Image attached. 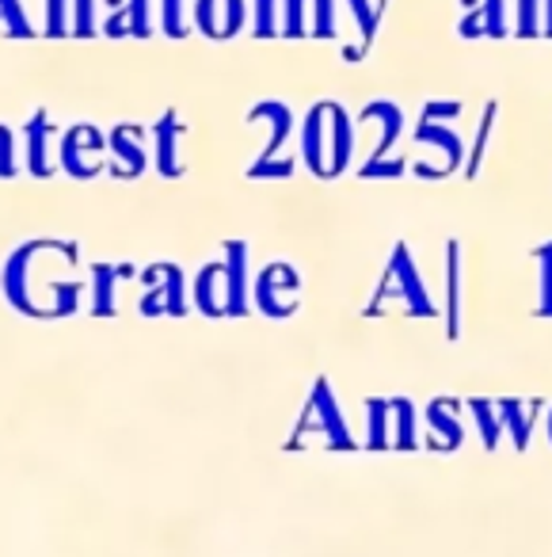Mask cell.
<instances>
[{
	"label": "cell",
	"instance_id": "27",
	"mask_svg": "<svg viewBox=\"0 0 552 557\" xmlns=\"http://www.w3.org/2000/svg\"><path fill=\"white\" fill-rule=\"evenodd\" d=\"M161 27L172 39H184L191 32V24H187V0H161Z\"/></svg>",
	"mask_w": 552,
	"mask_h": 557
},
{
	"label": "cell",
	"instance_id": "7",
	"mask_svg": "<svg viewBox=\"0 0 552 557\" xmlns=\"http://www.w3.org/2000/svg\"><path fill=\"white\" fill-rule=\"evenodd\" d=\"M248 4L244 0H195V27L206 39H233L244 27Z\"/></svg>",
	"mask_w": 552,
	"mask_h": 557
},
{
	"label": "cell",
	"instance_id": "6",
	"mask_svg": "<svg viewBox=\"0 0 552 557\" xmlns=\"http://www.w3.org/2000/svg\"><path fill=\"white\" fill-rule=\"evenodd\" d=\"M301 290V278L293 268H286V263H271L267 271L260 275V283H255V298H260V310L271 313V318H286V313L293 310V302H298Z\"/></svg>",
	"mask_w": 552,
	"mask_h": 557
},
{
	"label": "cell",
	"instance_id": "18",
	"mask_svg": "<svg viewBox=\"0 0 552 557\" xmlns=\"http://www.w3.org/2000/svg\"><path fill=\"white\" fill-rule=\"evenodd\" d=\"M103 32H108L111 39H123V35H138V39H146V35L153 32V27H149V0H126V9L115 12Z\"/></svg>",
	"mask_w": 552,
	"mask_h": 557
},
{
	"label": "cell",
	"instance_id": "8",
	"mask_svg": "<svg viewBox=\"0 0 552 557\" xmlns=\"http://www.w3.org/2000/svg\"><path fill=\"white\" fill-rule=\"evenodd\" d=\"M103 146H108V141H103V134L96 131V126H73V131L62 138V149H58V157H62V164H65V172H70V176L88 180V176H96L100 169H96L92 161H85V153L100 161Z\"/></svg>",
	"mask_w": 552,
	"mask_h": 557
},
{
	"label": "cell",
	"instance_id": "23",
	"mask_svg": "<svg viewBox=\"0 0 552 557\" xmlns=\"http://www.w3.org/2000/svg\"><path fill=\"white\" fill-rule=\"evenodd\" d=\"M309 35L313 39H336V0H309Z\"/></svg>",
	"mask_w": 552,
	"mask_h": 557
},
{
	"label": "cell",
	"instance_id": "22",
	"mask_svg": "<svg viewBox=\"0 0 552 557\" xmlns=\"http://www.w3.org/2000/svg\"><path fill=\"white\" fill-rule=\"evenodd\" d=\"M468 412H473L476 428H480L484 447L495 450V447H499V435H503V424H499V409H495V401H480V397H473V401H468Z\"/></svg>",
	"mask_w": 552,
	"mask_h": 557
},
{
	"label": "cell",
	"instance_id": "13",
	"mask_svg": "<svg viewBox=\"0 0 552 557\" xmlns=\"http://www.w3.org/2000/svg\"><path fill=\"white\" fill-rule=\"evenodd\" d=\"M423 420H427V432L435 435V447H446V450L461 447V440H465V428H461V420L453 417L450 401H430L427 412H423Z\"/></svg>",
	"mask_w": 552,
	"mask_h": 557
},
{
	"label": "cell",
	"instance_id": "17",
	"mask_svg": "<svg viewBox=\"0 0 552 557\" xmlns=\"http://www.w3.org/2000/svg\"><path fill=\"white\" fill-rule=\"evenodd\" d=\"M499 409V424L511 428L514 435V447H526L529 432H534V420H537V405L534 401H495Z\"/></svg>",
	"mask_w": 552,
	"mask_h": 557
},
{
	"label": "cell",
	"instance_id": "29",
	"mask_svg": "<svg viewBox=\"0 0 552 557\" xmlns=\"http://www.w3.org/2000/svg\"><path fill=\"white\" fill-rule=\"evenodd\" d=\"M0 20H4V24H9V32L20 35V39H32V35H35V27L27 24V12H24V4H20V0H0Z\"/></svg>",
	"mask_w": 552,
	"mask_h": 557
},
{
	"label": "cell",
	"instance_id": "14",
	"mask_svg": "<svg viewBox=\"0 0 552 557\" xmlns=\"http://www.w3.org/2000/svg\"><path fill=\"white\" fill-rule=\"evenodd\" d=\"M309 412H316V432L321 435H328L331 443H343V447L351 443L347 440V424H343V417H339V405H336V397H331L328 382L316 386L313 401H309Z\"/></svg>",
	"mask_w": 552,
	"mask_h": 557
},
{
	"label": "cell",
	"instance_id": "33",
	"mask_svg": "<svg viewBox=\"0 0 552 557\" xmlns=\"http://www.w3.org/2000/svg\"><path fill=\"white\" fill-rule=\"evenodd\" d=\"M544 428H549V443H552V412H549V424H544Z\"/></svg>",
	"mask_w": 552,
	"mask_h": 557
},
{
	"label": "cell",
	"instance_id": "21",
	"mask_svg": "<svg viewBox=\"0 0 552 557\" xmlns=\"http://www.w3.org/2000/svg\"><path fill=\"white\" fill-rule=\"evenodd\" d=\"M252 32L255 39L283 35V0H252Z\"/></svg>",
	"mask_w": 552,
	"mask_h": 557
},
{
	"label": "cell",
	"instance_id": "10",
	"mask_svg": "<svg viewBox=\"0 0 552 557\" xmlns=\"http://www.w3.org/2000/svg\"><path fill=\"white\" fill-rule=\"evenodd\" d=\"M415 146H427L442 153V176H450V172H457L461 164H465V146H461V138L450 131V123L419 119V126H415Z\"/></svg>",
	"mask_w": 552,
	"mask_h": 557
},
{
	"label": "cell",
	"instance_id": "9",
	"mask_svg": "<svg viewBox=\"0 0 552 557\" xmlns=\"http://www.w3.org/2000/svg\"><path fill=\"white\" fill-rule=\"evenodd\" d=\"M473 9L461 16L457 35L461 39H503L506 27V0H465Z\"/></svg>",
	"mask_w": 552,
	"mask_h": 557
},
{
	"label": "cell",
	"instance_id": "11",
	"mask_svg": "<svg viewBox=\"0 0 552 557\" xmlns=\"http://www.w3.org/2000/svg\"><path fill=\"white\" fill-rule=\"evenodd\" d=\"M195 298L206 313H233V290H229V271L225 263H210L202 268L199 283H195Z\"/></svg>",
	"mask_w": 552,
	"mask_h": 557
},
{
	"label": "cell",
	"instance_id": "3",
	"mask_svg": "<svg viewBox=\"0 0 552 557\" xmlns=\"http://www.w3.org/2000/svg\"><path fill=\"white\" fill-rule=\"evenodd\" d=\"M248 123H271L267 146H263L260 161L248 169V176H252V180H286L293 172V161H290V157H278V153H283L286 138H290V131H293V111L286 108V103H278V100H263V103H255V108H252Z\"/></svg>",
	"mask_w": 552,
	"mask_h": 557
},
{
	"label": "cell",
	"instance_id": "26",
	"mask_svg": "<svg viewBox=\"0 0 552 557\" xmlns=\"http://www.w3.org/2000/svg\"><path fill=\"white\" fill-rule=\"evenodd\" d=\"M283 35L305 39L309 35V0H283Z\"/></svg>",
	"mask_w": 552,
	"mask_h": 557
},
{
	"label": "cell",
	"instance_id": "19",
	"mask_svg": "<svg viewBox=\"0 0 552 557\" xmlns=\"http://www.w3.org/2000/svg\"><path fill=\"white\" fill-rule=\"evenodd\" d=\"M50 134H54V126H50L47 115H35L27 123V164H32L35 176H50V157H47Z\"/></svg>",
	"mask_w": 552,
	"mask_h": 557
},
{
	"label": "cell",
	"instance_id": "1",
	"mask_svg": "<svg viewBox=\"0 0 552 557\" xmlns=\"http://www.w3.org/2000/svg\"><path fill=\"white\" fill-rule=\"evenodd\" d=\"M354 157V119L343 103L321 100L309 108L301 123V161L321 180H336L347 172Z\"/></svg>",
	"mask_w": 552,
	"mask_h": 557
},
{
	"label": "cell",
	"instance_id": "12",
	"mask_svg": "<svg viewBox=\"0 0 552 557\" xmlns=\"http://www.w3.org/2000/svg\"><path fill=\"white\" fill-rule=\"evenodd\" d=\"M153 134H156V169H161L164 176H179V172H184V164H179V138H184V123L176 119V111H168V115L153 126Z\"/></svg>",
	"mask_w": 552,
	"mask_h": 557
},
{
	"label": "cell",
	"instance_id": "32",
	"mask_svg": "<svg viewBox=\"0 0 552 557\" xmlns=\"http://www.w3.org/2000/svg\"><path fill=\"white\" fill-rule=\"evenodd\" d=\"M541 35L552 39V0H541Z\"/></svg>",
	"mask_w": 552,
	"mask_h": 557
},
{
	"label": "cell",
	"instance_id": "16",
	"mask_svg": "<svg viewBox=\"0 0 552 557\" xmlns=\"http://www.w3.org/2000/svg\"><path fill=\"white\" fill-rule=\"evenodd\" d=\"M461 248L457 240L446 245V333H461Z\"/></svg>",
	"mask_w": 552,
	"mask_h": 557
},
{
	"label": "cell",
	"instance_id": "5",
	"mask_svg": "<svg viewBox=\"0 0 552 557\" xmlns=\"http://www.w3.org/2000/svg\"><path fill=\"white\" fill-rule=\"evenodd\" d=\"M385 295L400 298V302H404V310L412 313V318H435V302H430L427 283H423V275H419V268H415L407 245L392 248L389 263H385L381 290H377V298H385Z\"/></svg>",
	"mask_w": 552,
	"mask_h": 557
},
{
	"label": "cell",
	"instance_id": "31",
	"mask_svg": "<svg viewBox=\"0 0 552 557\" xmlns=\"http://www.w3.org/2000/svg\"><path fill=\"white\" fill-rule=\"evenodd\" d=\"M0 172L12 176V134L0 131Z\"/></svg>",
	"mask_w": 552,
	"mask_h": 557
},
{
	"label": "cell",
	"instance_id": "25",
	"mask_svg": "<svg viewBox=\"0 0 552 557\" xmlns=\"http://www.w3.org/2000/svg\"><path fill=\"white\" fill-rule=\"evenodd\" d=\"M514 24L518 39H541V0H514Z\"/></svg>",
	"mask_w": 552,
	"mask_h": 557
},
{
	"label": "cell",
	"instance_id": "30",
	"mask_svg": "<svg viewBox=\"0 0 552 557\" xmlns=\"http://www.w3.org/2000/svg\"><path fill=\"white\" fill-rule=\"evenodd\" d=\"M73 35L80 39L96 35V0H73Z\"/></svg>",
	"mask_w": 552,
	"mask_h": 557
},
{
	"label": "cell",
	"instance_id": "2",
	"mask_svg": "<svg viewBox=\"0 0 552 557\" xmlns=\"http://www.w3.org/2000/svg\"><path fill=\"white\" fill-rule=\"evenodd\" d=\"M359 123H381V138H377L369 161L359 169V176L362 180H397L400 172H404V161H400V157H389V153L400 141V134H404V111H400V103H392V100L366 103V108L359 111Z\"/></svg>",
	"mask_w": 552,
	"mask_h": 557
},
{
	"label": "cell",
	"instance_id": "15",
	"mask_svg": "<svg viewBox=\"0 0 552 557\" xmlns=\"http://www.w3.org/2000/svg\"><path fill=\"white\" fill-rule=\"evenodd\" d=\"M138 138H141L138 126H115V131H111L108 146L115 149V157L123 161V169H118V176L123 180H134L141 169H146V149H141Z\"/></svg>",
	"mask_w": 552,
	"mask_h": 557
},
{
	"label": "cell",
	"instance_id": "4",
	"mask_svg": "<svg viewBox=\"0 0 552 557\" xmlns=\"http://www.w3.org/2000/svg\"><path fill=\"white\" fill-rule=\"evenodd\" d=\"M369 447H415L419 435V412L404 397H374L366 409Z\"/></svg>",
	"mask_w": 552,
	"mask_h": 557
},
{
	"label": "cell",
	"instance_id": "28",
	"mask_svg": "<svg viewBox=\"0 0 552 557\" xmlns=\"http://www.w3.org/2000/svg\"><path fill=\"white\" fill-rule=\"evenodd\" d=\"M47 35L50 39L73 35V0H47Z\"/></svg>",
	"mask_w": 552,
	"mask_h": 557
},
{
	"label": "cell",
	"instance_id": "20",
	"mask_svg": "<svg viewBox=\"0 0 552 557\" xmlns=\"http://www.w3.org/2000/svg\"><path fill=\"white\" fill-rule=\"evenodd\" d=\"M534 260H537V313L552 318V240L534 248Z\"/></svg>",
	"mask_w": 552,
	"mask_h": 557
},
{
	"label": "cell",
	"instance_id": "24",
	"mask_svg": "<svg viewBox=\"0 0 552 557\" xmlns=\"http://www.w3.org/2000/svg\"><path fill=\"white\" fill-rule=\"evenodd\" d=\"M354 12V20H359V32H362V50L369 47V39L377 35V24H381V12L389 0H347Z\"/></svg>",
	"mask_w": 552,
	"mask_h": 557
}]
</instances>
